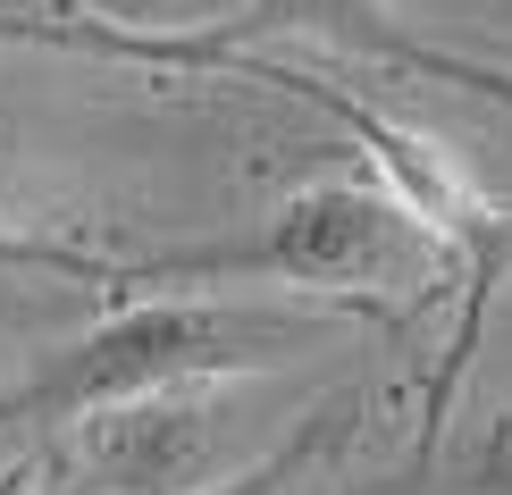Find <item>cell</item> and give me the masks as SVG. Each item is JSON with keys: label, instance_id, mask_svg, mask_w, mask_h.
Returning a JSON list of instances; mask_svg holds the SVG:
<instances>
[{"label": "cell", "instance_id": "obj_1", "mask_svg": "<svg viewBox=\"0 0 512 495\" xmlns=\"http://www.w3.org/2000/svg\"><path fill=\"white\" fill-rule=\"evenodd\" d=\"M126 286L168 294H269V303H353V311H420L454 277V244L395 185L319 177L219 244H177L118 269Z\"/></svg>", "mask_w": 512, "mask_h": 495}, {"label": "cell", "instance_id": "obj_2", "mask_svg": "<svg viewBox=\"0 0 512 495\" xmlns=\"http://www.w3.org/2000/svg\"><path fill=\"white\" fill-rule=\"evenodd\" d=\"M353 336V311L328 303H269V294H143L84 336L51 344L26 378L0 386V437L9 428H76L110 403L160 395L185 378H261L294 353H328Z\"/></svg>", "mask_w": 512, "mask_h": 495}, {"label": "cell", "instance_id": "obj_3", "mask_svg": "<svg viewBox=\"0 0 512 495\" xmlns=\"http://www.w3.org/2000/svg\"><path fill=\"white\" fill-rule=\"evenodd\" d=\"M244 378H185L160 395L110 403V412L68 428V479L76 495H210L244 470H261L277 445L269 420L244 412Z\"/></svg>", "mask_w": 512, "mask_h": 495}, {"label": "cell", "instance_id": "obj_4", "mask_svg": "<svg viewBox=\"0 0 512 495\" xmlns=\"http://www.w3.org/2000/svg\"><path fill=\"white\" fill-rule=\"evenodd\" d=\"M51 9L118 34H227V26H252L261 0H51Z\"/></svg>", "mask_w": 512, "mask_h": 495}, {"label": "cell", "instance_id": "obj_5", "mask_svg": "<svg viewBox=\"0 0 512 495\" xmlns=\"http://www.w3.org/2000/svg\"><path fill=\"white\" fill-rule=\"evenodd\" d=\"M437 495H512V395L454 437V454L437 470Z\"/></svg>", "mask_w": 512, "mask_h": 495}, {"label": "cell", "instance_id": "obj_6", "mask_svg": "<svg viewBox=\"0 0 512 495\" xmlns=\"http://www.w3.org/2000/svg\"><path fill=\"white\" fill-rule=\"evenodd\" d=\"M328 428H336V403H319V412H303V428H294V437L277 445L261 470H244V479H227V487H210V495H277V487L294 479V470L319 454V445H328Z\"/></svg>", "mask_w": 512, "mask_h": 495}, {"label": "cell", "instance_id": "obj_7", "mask_svg": "<svg viewBox=\"0 0 512 495\" xmlns=\"http://www.w3.org/2000/svg\"><path fill=\"white\" fill-rule=\"evenodd\" d=\"M269 17H294V26H311V17H361V0H261L252 26H269Z\"/></svg>", "mask_w": 512, "mask_h": 495}, {"label": "cell", "instance_id": "obj_8", "mask_svg": "<svg viewBox=\"0 0 512 495\" xmlns=\"http://www.w3.org/2000/svg\"><path fill=\"white\" fill-rule=\"evenodd\" d=\"M17 152H26V143H17L9 118H0V227H9V202H17Z\"/></svg>", "mask_w": 512, "mask_h": 495}]
</instances>
